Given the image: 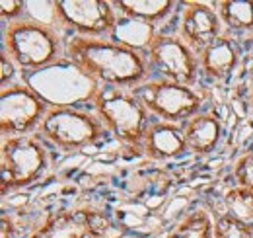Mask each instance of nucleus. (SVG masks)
<instances>
[{
	"label": "nucleus",
	"instance_id": "f257e3e1",
	"mask_svg": "<svg viewBox=\"0 0 253 238\" xmlns=\"http://www.w3.org/2000/svg\"><path fill=\"white\" fill-rule=\"evenodd\" d=\"M64 59L90 80L111 88L134 90L150 80L146 55L115 39L70 35L64 41Z\"/></svg>",
	"mask_w": 253,
	"mask_h": 238
},
{
	"label": "nucleus",
	"instance_id": "f03ea898",
	"mask_svg": "<svg viewBox=\"0 0 253 238\" xmlns=\"http://www.w3.org/2000/svg\"><path fill=\"white\" fill-rule=\"evenodd\" d=\"M95 116L103 121L107 131L126 149L142 152L144 135L152 123V116L140 98L126 88H94L90 96Z\"/></svg>",
	"mask_w": 253,
	"mask_h": 238
},
{
	"label": "nucleus",
	"instance_id": "7ed1b4c3",
	"mask_svg": "<svg viewBox=\"0 0 253 238\" xmlns=\"http://www.w3.org/2000/svg\"><path fill=\"white\" fill-rule=\"evenodd\" d=\"M2 49L24 70H41L64 59V41L49 24L22 18L4 26Z\"/></svg>",
	"mask_w": 253,
	"mask_h": 238
},
{
	"label": "nucleus",
	"instance_id": "20e7f679",
	"mask_svg": "<svg viewBox=\"0 0 253 238\" xmlns=\"http://www.w3.org/2000/svg\"><path fill=\"white\" fill-rule=\"evenodd\" d=\"M107 133V127L95 114L64 104L51 106L37 129V135L43 141H49L53 147L64 152L92 147Z\"/></svg>",
	"mask_w": 253,
	"mask_h": 238
},
{
	"label": "nucleus",
	"instance_id": "39448f33",
	"mask_svg": "<svg viewBox=\"0 0 253 238\" xmlns=\"http://www.w3.org/2000/svg\"><path fill=\"white\" fill-rule=\"evenodd\" d=\"M47 168H49V154L39 135L2 137V149H0L2 195L35 183L45 174Z\"/></svg>",
	"mask_w": 253,
	"mask_h": 238
},
{
	"label": "nucleus",
	"instance_id": "423d86ee",
	"mask_svg": "<svg viewBox=\"0 0 253 238\" xmlns=\"http://www.w3.org/2000/svg\"><path fill=\"white\" fill-rule=\"evenodd\" d=\"M132 92L140 98V102L146 106L154 119L177 125L201 114V108L205 104L203 94L195 88L160 78L148 80Z\"/></svg>",
	"mask_w": 253,
	"mask_h": 238
},
{
	"label": "nucleus",
	"instance_id": "0eeeda50",
	"mask_svg": "<svg viewBox=\"0 0 253 238\" xmlns=\"http://www.w3.org/2000/svg\"><path fill=\"white\" fill-rule=\"evenodd\" d=\"M144 55L150 70L158 74L160 80L195 88L201 72L199 57L179 35L156 33Z\"/></svg>",
	"mask_w": 253,
	"mask_h": 238
},
{
	"label": "nucleus",
	"instance_id": "6e6552de",
	"mask_svg": "<svg viewBox=\"0 0 253 238\" xmlns=\"http://www.w3.org/2000/svg\"><path fill=\"white\" fill-rule=\"evenodd\" d=\"M55 20L80 37L103 39L119 24V12L109 0H57L51 4Z\"/></svg>",
	"mask_w": 253,
	"mask_h": 238
},
{
	"label": "nucleus",
	"instance_id": "1a4fd4ad",
	"mask_svg": "<svg viewBox=\"0 0 253 238\" xmlns=\"http://www.w3.org/2000/svg\"><path fill=\"white\" fill-rule=\"evenodd\" d=\"M49 102L30 86L10 84L0 90V133L2 137L32 135L49 112Z\"/></svg>",
	"mask_w": 253,
	"mask_h": 238
},
{
	"label": "nucleus",
	"instance_id": "9d476101",
	"mask_svg": "<svg viewBox=\"0 0 253 238\" xmlns=\"http://www.w3.org/2000/svg\"><path fill=\"white\" fill-rule=\"evenodd\" d=\"M111 233L109 219L90 207L51 213L28 238H105Z\"/></svg>",
	"mask_w": 253,
	"mask_h": 238
},
{
	"label": "nucleus",
	"instance_id": "9b49d317",
	"mask_svg": "<svg viewBox=\"0 0 253 238\" xmlns=\"http://www.w3.org/2000/svg\"><path fill=\"white\" fill-rule=\"evenodd\" d=\"M222 24L214 6L205 2H183V12L179 16V37L197 53L207 49L222 37Z\"/></svg>",
	"mask_w": 253,
	"mask_h": 238
},
{
	"label": "nucleus",
	"instance_id": "f8f14e48",
	"mask_svg": "<svg viewBox=\"0 0 253 238\" xmlns=\"http://www.w3.org/2000/svg\"><path fill=\"white\" fill-rule=\"evenodd\" d=\"M185 152H189V150H187L185 135H183V125L152 119L148 131L144 135L142 154H146L152 160L164 162V160L179 158Z\"/></svg>",
	"mask_w": 253,
	"mask_h": 238
},
{
	"label": "nucleus",
	"instance_id": "ddd939ff",
	"mask_svg": "<svg viewBox=\"0 0 253 238\" xmlns=\"http://www.w3.org/2000/svg\"><path fill=\"white\" fill-rule=\"evenodd\" d=\"M238 60H240V49L234 37L226 33L199 53L201 72H205L212 80L230 78L238 66Z\"/></svg>",
	"mask_w": 253,
	"mask_h": 238
},
{
	"label": "nucleus",
	"instance_id": "4468645a",
	"mask_svg": "<svg viewBox=\"0 0 253 238\" xmlns=\"http://www.w3.org/2000/svg\"><path fill=\"white\" fill-rule=\"evenodd\" d=\"M222 121L211 112H201L183 123L187 150L193 154H211L222 139Z\"/></svg>",
	"mask_w": 253,
	"mask_h": 238
},
{
	"label": "nucleus",
	"instance_id": "2eb2a0df",
	"mask_svg": "<svg viewBox=\"0 0 253 238\" xmlns=\"http://www.w3.org/2000/svg\"><path fill=\"white\" fill-rule=\"evenodd\" d=\"M113 4L123 18L148 26L166 20L175 8L173 0H115Z\"/></svg>",
	"mask_w": 253,
	"mask_h": 238
},
{
	"label": "nucleus",
	"instance_id": "dca6fc26",
	"mask_svg": "<svg viewBox=\"0 0 253 238\" xmlns=\"http://www.w3.org/2000/svg\"><path fill=\"white\" fill-rule=\"evenodd\" d=\"M224 28L230 31L253 30V0H220L214 4Z\"/></svg>",
	"mask_w": 253,
	"mask_h": 238
},
{
	"label": "nucleus",
	"instance_id": "f3484780",
	"mask_svg": "<svg viewBox=\"0 0 253 238\" xmlns=\"http://www.w3.org/2000/svg\"><path fill=\"white\" fill-rule=\"evenodd\" d=\"M212 229L214 221L209 217V213L205 209H193L166 235V238H214Z\"/></svg>",
	"mask_w": 253,
	"mask_h": 238
},
{
	"label": "nucleus",
	"instance_id": "a211bd4d",
	"mask_svg": "<svg viewBox=\"0 0 253 238\" xmlns=\"http://www.w3.org/2000/svg\"><path fill=\"white\" fill-rule=\"evenodd\" d=\"M224 205L226 213L253 225V191L236 185L224 193Z\"/></svg>",
	"mask_w": 253,
	"mask_h": 238
},
{
	"label": "nucleus",
	"instance_id": "6ab92c4d",
	"mask_svg": "<svg viewBox=\"0 0 253 238\" xmlns=\"http://www.w3.org/2000/svg\"><path fill=\"white\" fill-rule=\"evenodd\" d=\"M214 238H253V225L246 223L230 213H220L214 219V229H212Z\"/></svg>",
	"mask_w": 253,
	"mask_h": 238
},
{
	"label": "nucleus",
	"instance_id": "aec40b11",
	"mask_svg": "<svg viewBox=\"0 0 253 238\" xmlns=\"http://www.w3.org/2000/svg\"><path fill=\"white\" fill-rule=\"evenodd\" d=\"M232 174H234L238 187L253 191V150H248L238 156V160L234 162Z\"/></svg>",
	"mask_w": 253,
	"mask_h": 238
},
{
	"label": "nucleus",
	"instance_id": "412c9836",
	"mask_svg": "<svg viewBox=\"0 0 253 238\" xmlns=\"http://www.w3.org/2000/svg\"><path fill=\"white\" fill-rule=\"evenodd\" d=\"M24 10H26V4L20 2V0H2L0 2V16L4 22H18L24 18Z\"/></svg>",
	"mask_w": 253,
	"mask_h": 238
},
{
	"label": "nucleus",
	"instance_id": "4be33fe9",
	"mask_svg": "<svg viewBox=\"0 0 253 238\" xmlns=\"http://www.w3.org/2000/svg\"><path fill=\"white\" fill-rule=\"evenodd\" d=\"M0 82H2V88L8 86V82L14 78V60L6 55V51L2 49V55H0Z\"/></svg>",
	"mask_w": 253,
	"mask_h": 238
},
{
	"label": "nucleus",
	"instance_id": "5701e85b",
	"mask_svg": "<svg viewBox=\"0 0 253 238\" xmlns=\"http://www.w3.org/2000/svg\"><path fill=\"white\" fill-rule=\"evenodd\" d=\"M2 238H14V225L6 215L2 217Z\"/></svg>",
	"mask_w": 253,
	"mask_h": 238
},
{
	"label": "nucleus",
	"instance_id": "b1692460",
	"mask_svg": "<svg viewBox=\"0 0 253 238\" xmlns=\"http://www.w3.org/2000/svg\"><path fill=\"white\" fill-rule=\"evenodd\" d=\"M250 106H252V110H253V92H252V96H250Z\"/></svg>",
	"mask_w": 253,
	"mask_h": 238
}]
</instances>
